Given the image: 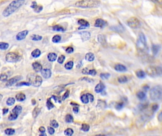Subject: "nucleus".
I'll return each instance as SVG.
<instances>
[{"label": "nucleus", "instance_id": "obj_1", "mask_svg": "<svg viewBox=\"0 0 162 136\" xmlns=\"http://www.w3.org/2000/svg\"><path fill=\"white\" fill-rule=\"evenodd\" d=\"M137 49L138 54L144 56L148 53V48L146 36L143 33H139L137 41Z\"/></svg>", "mask_w": 162, "mask_h": 136}, {"label": "nucleus", "instance_id": "obj_2", "mask_svg": "<svg viewBox=\"0 0 162 136\" xmlns=\"http://www.w3.org/2000/svg\"><path fill=\"white\" fill-rule=\"evenodd\" d=\"M25 3V0H14L10 3L3 12V15L4 17H8L15 12L18 9L22 6Z\"/></svg>", "mask_w": 162, "mask_h": 136}, {"label": "nucleus", "instance_id": "obj_3", "mask_svg": "<svg viewBox=\"0 0 162 136\" xmlns=\"http://www.w3.org/2000/svg\"><path fill=\"white\" fill-rule=\"evenodd\" d=\"M100 3L99 0H80L75 3V6L83 8H95Z\"/></svg>", "mask_w": 162, "mask_h": 136}, {"label": "nucleus", "instance_id": "obj_4", "mask_svg": "<svg viewBox=\"0 0 162 136\" xmlns=\"http://www.w3.org/2000/svg\"><path fill=\"white\" fill-rule=\"evenodd\" d=\"M150 98L153 101H158L162 98V87L155 86L152 88L149 92Z\"/></svg>", "mask_w": 162, "mask_h": 136}, {"label": "nucleus", "instance_id": "obj_5", "mask_svg": "<svg viewBox=\"0 0 162 136\" xmlns=\"http://www.w3.org/2000/svg\"><path fill=\"white\" fill-rule=\"evenodd\" d=\"M146 73L151 77L162 76V67L149 66L146 69Z\"/></svg>", "mask_w": 162, "mask_h": 136}, {"label": "nucleus", "instance_id": "obj_6", "mask_svg": "<svg viewBox=\"0 0 162 136\" xmlns=\"http://www.w3.org/2000/svg\"><path fill=\"white\" fill-rule=\"evenodd\" d=\"M27 79L30 85L34 87H39L42 83V78L40 76L34 73H30L27 77Z\"/></svg>", "mask_w": 162, "mask_h": 136}, {"label": "nucleus", "instance_id": "obj_7", "mask_svg": "<svg viewBox=\"0 0 162 136\" xmlns=\"http://www.w3.org/2000/svg\"><path fill=\"white\" fill-rule=\"evenodd\" d=\"M5 59L9 63H16L21 59V56L15 53L10 52L7 53Z\"/></svg>", "mask_w": 162, "mask_h": 136}, {"label": "nucleus", "instance_id": "obj_8", "mask_svg": "<svg viewBox=\"0 0 162 136\" xmlns=\"http://www.w3.org/2000/svg\"><path fill=\"white\" fill-rule=\"evenodd\" d=\"M127 24L132 28H138L141 25L140 21L136 17H131L127 21Z\"/></svg>", "mask_w": 162, "mask_h": 136}, {"label": "nucleus", "instance_id": "obj_9", "mask_svg": "<svg viewBox=\"0 0 162 136\" xmlns=\"http://www.w3.org/2000/svg\"><path fill=\"white\" fill-rule=\"evenodd\" d=\"M22 78H23V77L20 75L14 77L12 78H10L9 80H7L6 86L8 87H11V86L14 85L15 83H17L19 80H21Z\"/></svg>", "mask_w": 162, "mask_h": 136}, {"label": "nucleus", "instance_id": "obj_10", "mask_svg": "<svg viewBox=\"0 0 162 136\" xmlns=\"http://www.w3.org/2000/svg\"><path fill=\"white\" fill-rule=\"evenodd\" d=\"M78 24L80 25L79 29H85L88 28L90 27V24L87 20L84 19H80L78 21Z\"/></svg>", "mask_w": 162, "mask_h": 136}, {"label": "nucleus", "instance_id": "obj_11", "mask_svg": "<svg viewBox=\"0 0 162 136\" xmlns=\"http://www.w3.org/2000/svg\"><path fill=\"white\" fill-rule=\"evenodd\" d=\"M28 33L29 31L27 30H24V31L19 32L16 36V38L17 40L21 41L27 37Z\"/></svg>", "mask_w": 162, "mask_h": 136}, {"label": "nucleus", "instance_id": "obj_12", "mask_svg": "<svg viewBox=\"0 0 162 136\" xmlns=\"http://www.w3.org/2000/svg\"><path fill=\"white\" fill-rule=\"evenodd\" d=\"M106 22L105 20L101 18H98L96 19L95 21V27L97 28H102L104 27L106 25Z\"/></svg>", "mask_w": 162, "mask_h": 136}, {"label": "nucleus", "instance_id": "obj_13", "mask_svg": "<svg viewBox=\"0 0 162 136\" xmlns=\"http://www.w3.org/2000/svg\"><path fill=\"white\" fill-rule=\"evenodd\" d=\"M79 34L81 35V39L83 42L88 40L91 37V34L89 32H87V31L80 32Z\"/></svg>", "mask_w": 162, "mask_h": 136}, {"label": "nucleus", "instance_id": "obj_14", "mask_svg": "<svg viewBox=\"0 0 162 136\" xmlns=\"http://www.w3.org/2000/svg\"><path fill=\"white\" fill-rule=\"evenodd\" d=\"M41 74L45 78H49L51 77V71L49 69H43L41 71Z\"/></svg>", "mask_w": 162, "mask_h": 136}, {"label": "nucleus", "instance_id": "obj_15", "mask_svg": "<svg viewBox=\"0 0 162 136\" xmlns=\"http://www.w3.org/2000/svg\"><path fill=\"white\" fill-rule=\"evenodd\" d=\"M32 67H33V69L36 73H39V72H41L42 70V66L40 63L38 62H35L33 63L32 64Z\"/></svg>", "mask_w": 162, "mask_h": 136}, {"label": "nucleus", "instance_id": "obj_16", "mask_svg": "<svg viewBox=\"0 0 162 136\" xmlns=\"http://www.w3.org/2000/svg\"><path fill=\"white\" fill-rule=\"evenodd\" d=\"M115 70L117 72H125L127 71V68L123 65L121 64H117L115 66Z\"/></svg>", "mask_w": 162, "mask_h": 136}, {"label": "nucleus", "instance_id": "obj_17", "mask_svg": "<svg viewBox=\"0 0 162 136\" xmlns=\"http://www.w3.org/2000/svg\"><path fill=\"white\" fill-rule=\"evenodd\" d=\"M105 88V86L102 82H100L96 85L95 88V91L96 93H99L102 92V91Z\"/></svg>", "mask_w": 162, "mask_h": 136}, {"label": "nucleus", "instance_id": "obj_18", "mask_svg": "<svg viewBox=\"0 0 162 136\" xmlns=\"http://www.w3.org/2000/svg\"><path fill=\"white\" fill-rule=\"evenodd\" d=\"M83 74H84L91 75L92 76H95L96 74V71L95 70H88L87 68L83 69L82 71Z\"/></svg>", "mask_w": 162, "mask_h": 136}, {"label": "nucleus", "instance_id": "obj_19", "mask_svg": "<svg viewBox=\"0 0 162 136\" xmlns=\"http://www.w3.org/2000/svg\"><path fill=\"white\" fill-rule=\"evenodd\" d=\"M22 111V107L20 105H16L12 110V113L19 115Z\"/></svg>", "mask_w": 162, "mask_h": 136}, {"label": "nucleus", "instance_id": "obj_20", "mask_svg": "<svg viewBox=\"0 0 162 136\" xmlns=\"http://www.w3.org/2000/svg\"><path fill=\"white\" fill-rule=\"evenodd\" d=\"M160 49V46L158 44H153L152 46V51L154 55H156L158 53Z\"/></svg>", "mask_w": 162, "mask_h": 136}, {"label": "nucleus", "instance_id": "obj_21", "mask_svg": "<svg viewBox=\"0 0 162 136\" xmlns=\"http://www.w3.org/2000/svg\"><path fill=\"white\" fill-rule=\"evenodd\" d=\"M26 96L22 93H19L16 95L15 98L19 102H23L26 99Z\"/></svg>", "mask_w": 162, "mask_h": 136}, {"label": "nucleus", "instance_id": "obj_22", "mask_svg": "<svg viewBox=\"0 0 162 136\" xmlns=\"http://www.w3.org/2000/svg\"><path fill=\"white\" fill-rule=\"evenodd\" d=\"M136 74L138 78L142 79V78H145V77H146V73L145 72H144L142 70H139L137 71L136 73Z\"/></svg>", "mask_w": 162, "mask_h": 136}, {"label": "nucleus", "instance_id": "obj_23", "mask_svg": "<svg viewBox=\"0 0 162 136\" xmlns=\"http://www.w3.org/2000/svg\"><path fill=\"white\" fill-rule=\"evenodd\" d=\"M85 60L89 62H93L94 60V55L92 53H87L85 55Z\"/></svg>", "mask_w": 162, "mask_h": 136}, {"label": "nucleus", "instance_id": "obj_24", "mask_svg": "<svg viewBox=\"0 0 162 136\" xmlns=\"http://www.w3.org/2000/svg\"><path fill=\"white\" fill-rule=\"evenodd\" d=\"M47 58L50 62H54L56 60L57 55L55 53H49L47 55Z\"/></svg>", "mask_w": 162, "mask_h": 136}, {"label": "nucleus", "instance_id": "obj_25", "mask_svg": "<svg viewBox=\"0 0 162 136\" xmlns=\"http://www.w3.org/2000/svg\"><path fill=\"white\" fill-rule=\"evenodd\" d=\"M137 98L140 100H143L146 98V94H145V92H143V91H139V92H138L137 94Z\"/></svg>", "mask_w": 162, "mask_h": 136}, {"label": "nucleus", "instance_id": "obj_26", "mask_svg": "<svg viewBox=\"0 0 162 136\" xmlns=\"http://www.w3.org/2000/svg\"><path fill=\"white\" fill-rule=\"evenodd\" d=\"M41 51L39 49H36L31 53V55L34 58H38L40 55Z\"/></svg>", "mask_w": 162, "mask_h": 136}, {"label": "nucleus", "instance_id": "obj_27", "mask_svg": "<svg viewBox=\"0 0 162 136\" xmlns=\"http://www.w3.org/2000/svg\"><path fill=\"white\" fill-rule=\"evenodd\" d=\"M40 109L38 107H35L32 112V116L34 118H36L40 114Z\"/></svg>", "mask_w": 162, "mask_h": 136}, {"label": "nucleus", "instance_id": "obj_28", "mask_svg": "<svg viewBox=\"0 0 162 136\" xmlns=\"http://www.w3.org/2000/svg\"><path fill=\"white\" fill-rule=\"evenodd\" d=\"M9 43L5 42H0V49L5 50L9 48Z\"/></svg>", "mask_w": 162, "mask_h": 136}, {"label": "nucleus", "instance_id": "obj_29", "mask_svg": "<svg viewBox=\"0 0 162 136\" xmlns=\"http://www.w3.org/2000/svg\"><path fill=\"white\" fill-rule=\"evenodd\" d=\"M15 103V99L14 98H9L6 101V104L8 106H12Z\"/></svg>", "mask_w": 162, "mask_h": 136}, {"label": "nucleus", "instance_id": "obj_30", "mask_svg": "<svg viewBox=\"0 0 162 136\" xmlns=\"http://www.w3.org/2000/svg\"><path fill=\"white\" fill-rule=\"evenodd\" d=\"M46 105L48 110H51V109L55 107L54 104L51 102V98H49L47 99V101H46Z\"/></svg>", "mask_w": 162, "mask_h": 136}, {"label": "nucleus", "instance_id": "obj_31", "mask_svg": "<svg viewBox=\"0 0 162 136\" xmlns=\"http://www.w3.org/2000/svg\"><path fill=\"white\" fill-rule=\"evenodd\" d=\"M5 134L7 135H13L15 133V130L14 128H8L4 130Z\"/></svg>", "mask_w": 162, "mask_h": 136}, {"label": "nucleus", "instance_id": "obj_32", "mask_svg": "<svg viewBox=\"0 0 162 136\" xmlns=\"http://www.w3.org/2000/svg\"><path fill=\"white\" fill-rule=\"evenodd\" d=\"M81 101L82 102L84 103H88L89 102V98L87 96V94L86 95H83L82 96L81 98Z\"/></svg>", "mask_w": 162, "mask_h": 136}, {"label": "nucleus", "instance_id": "obj_33", "mask_svg": "<svg viewBox=\"0 0 162 136\" xmlns=\"http://www.w3.org/2000/svg\"><path fill=\"white\" fill-rule=\"evenodd\" d=\"M18 116L19 115H17V114L14 113H12L8 116V120L11 121H14V120H16L17 119Z\"/></svg>", "mask_w": 162, "mask_h": 136}, {"label": "nucleus", "instance_id": "obj_34", "mask_svg": "<svg viewBox=\"0 0 162 136\" xmlns=\"http://www.w3.org/2000/svg\"><path fill=\"white\" fill-rule=\"evenodd\" d=\"M73 63L72 61H70L65 65V67L67 70H71L73 67Z\"/></svg>", "mask_w": 162, "mask_h": 136}, {"label": "nucleus", "instance_id": "obj_35", "mask_svg": "<svg viewBox=\"0 0 162 136\" xmlns=\"http://www.w3.org/2000/svg\"><path fill=\"white\" fill-rule=\"evenodd\" d=\"M31 39L32 40L38 41L41 40L42 39V37L40 35H32L31 36Z\"/></svg>", "mask_w": 162, "mask_h": 136}, {"label": "nucleus", "instance_id": "obj_36", "mask_svg": "<svg viewBox=\"0 0 162 136\" xmlns=\"http://www.w3.org/2000/svg\"><path fill=\"white\" fill-rule=\"evenodd\" d=\"M118 80L120 83H125L127 82L128 79H127V77L125 76H122L119 77L118 78Z\"/></svg>", "mask_w": 162, "mask_h": 136}, {"label": "nucleus", "instance_id": "obj_37", "mask_svg": "<svg viewBox=\"0 0 162 136\" xmlns=\"http://www.w3.org/2000/svg\"><path fill=\"white\" fill-rule=\"evenodd\" d=\"M53 29L54 31H58V32H62L64 31V28L59 25L54 26L53 27Z\"/></svg>", "mask_w": 162, "mask_h": 136}, {"label": "nucleus", "instance_id": "obj_38", "mask_svg": "<svg viewBox=\"0 0 162 136\" xmlns=\"http://www.w3.org/2000/svg\"><path fill=\"white\" fill-rule=\"evenodd\" d=\"M61 38L59 35H56L53 37L52 38V42L55 43H57L59 42L61 40Z\"/></svg>", "mask_w": 162, "mask_h": 136}, {"label": "nucleus", "instance_id": "obj_39", "mask_svg": "<svg viewBox=\"0 0 162 136\" xmlns=\"http://www.w3.org/2000/svg\"><path fill=\"white\" fill-rule=\"evenodd\" d=\"M81 129L84 132H87L90 129V126L87 124H83Z\"/></svg>", "mask_w": 162, "mask_h": 136}, {"label": "nucleus", "instance_id": "obj_40", "mask_svg": "<svg viewBox=\"0 0 162 136\" xmlns=\"http://www.w3.org/2000/svg\"><path fill=\"white\" fill-rule=\"evenodd\" d=\"M73 118L70 114H68L66 117V122L68 123H73Z\"/></svg>", "mask_w": 162, "mask_h": 136}, {"label": "nucleus", "instance_id": "obj_41", "mask_svg": "<svg viewBox=\"0 0 162 136\" xmlns=\"http://www.w3.org/2000/svg\"><path fill=\"white\" fill-rule=\"evenodd\" d=\"M65 134L67 136H72L73 134V131L72 128H68L65 130Z\"/></svg>", "mask_w": 162, "mask_h": 136}, {"label": "nucleus", "instance_id": "obj_42", "mask_svg": "<svg viewBox=\"0 0 162 136\" xmlns=\"http://www.w3.org/2000/svg\"><path fill=\"white\" fill-rule=\"evenodd\" d=\"M8 78V76L5 73H2L0 75V81L2 82H5L7 81Z\"/></svg>", "mask_w": 162, "mask_h": 136}, {"label": "nucleus", "instance_id": "obj_43", "mask_svg": "<svg viewBox=\"0 0 162 136\" xmlns=\"http://www.w3.org/2000/svg\"><path fill=\"white\" fill-rule=\"evenodd\" d=\"M30 83H29V82H19V83H17V84L16 85V86L17 87H22V86H30Z\"/></svg>", "mask_w": 162, "mask_h": 136}, {"label": "nucleus", "instance_id": "obj_44", "mask_svg": "<svg viewBox=\"0 0 162 136\" xmlns=\"http://www.w3.org/2000/svg\"><path fill=\"white\" fill-rule=\"evenodd\" d=\"M110 77V74L109 73H101L100 75V77L104 80L108 79Z\"/></svg>", "mask_w": 162, "mask_h": 136}, {"label": "nucleus", "instance_id": "obj_45", "mask_svg": "<svg viewBox=\"0 0 162 136\" xmlns=\"http://www.w3.org/2000/svg\"><path fill=\"white\" fill-rule=\"evenodd\" d=\"M124 106V103L123 102L119 103H117L116 105H115V108L117 110H120L121 109H122L123 107Z\"/></svg>", "mask_w": 162, "mask_h": 136}, {"label": "nucleus", "instance_id": "obj_46", "mask_svg": "<svg viewBox=\"0 0 162 136\" xmlns=\"http://www.w3.org/2000/svg\"><path fill=\"white\" fill-rule=\"evenodd\" d=\"M50 125L52 126L53 127L55 128H57L58 127V123L57 122L56 120H52V121H51L50 122Z\"/></svg>", "mask_w": 162, "mask_h": 136}, {"label": "nucleus", "instance_id": "obj_47", "mask_svg": "<svg viewBox=\"0 0 162 136\" xmlns=\"http://www.w3.org/2000/svg\"><path fill=\"white\" fill-rule=\"evenodd\" d=\"M43 10V7L41 5H38L34 9L35 12L37 13H39L41 12Z\"/></svg>", "mask_w": 162, "mask_h": 136}, {"label": "nucleus", "instance_id": "obj_48", "mask_svg": "<svg viewBox=\"0 0 162 136\" xmlns=\"http://www.w3.org/2000/svg\"><path fill=\"white\" fill-rule=\"evenodd\" d=\"M98 40L101 43H104V42H106L105 41V38H104V36L103 35H99L98 37Z\"/></svg>", "mask_w": 162, "mask_h": 136}, {"label": "nucleus", "instance_id": "obj_49", "mask_svg": "<svg viewBox=\"0 0 162 136\" xmlns=\"http://www.w3.org/2000/svg\"><path fill=\"white\" fill-rule=\"evenodd\" d=\"M66 57L64 55H61L60 57H59L58 59V63L60 64H62L64 63V61H65Z\"/></svg>", "mask_w": 162, "mask_h": 136}, {"label": "nucleus", "instance_id": "obj_50", "mask_svg": "<svg viewBox=\"0 0 162 136\" xmlns=\"http://www.w3.org/2000/svg\"><path fill=\"white\" fill-rule=\"evenodd\" d=\"M69 94L70 91L68 90L67 91V92H66V93H65L64 96H63V98H62V100H65L66 99H67V98L69 97Z\"/></svg>", "mask_w": 162, "mask_h": 136}, {"label": "nucleus", "instance_id": "obj_51", "mask_svg": "<svg viewBox=\"0 0 162 136\" xmlns=\"http://www.w3.org/2000/svg\"><path fill=\"white\" fill-rule=\"evenodd\" d=\"M47 130H48L49 134H51V135H53L55 133V129L51 127H48Z\"/></svg>", "mask_w": 162, "mask_h": 136}, {"label": "nucleus", "instance_id": "obj_52", "mask_svg": "<svg viewBox=\"0 0 162 136\" xmlns=\"http://www.w3.org/2000/svg\"><path fill=\"white\" fill-rule=\"evenodd\" d=\"M52 98H53L54 100L56 102L61 103V100H60V98L59 97H57V96H53Z\"/></svg>", "mask_w": 162, "mask_h": 136}, {"label": "nucleus", "instance_id": "obj_53", "mask_svg": "<svg viewBox=\"0 0 162 136\" xmlns=\"http://www.w3.org/2000/svg\"><path fill=\"white\" fill-rule=\"evenodd\" d=\"M87 96L89 98V101H90L91 102H93L94 101V97L93 95L91 94H87Z\"/></svg>", "mask_w": 162, "mask_h": 136}, {"label": "nucleus", "instance_id": "obj_54", "mask_svg": "<svg viewBox=\"0 0 162 136\" xmlns=\"http://www.w3.org/2000/svg\"><path fill=\"white\" fill-rule=\"evenodd\" d=\"M73 52V48H71V47L68 48L66 49V52H67L68 53H72Z\"/></svg>", "mask_w": 162, "mask_h": 136}, {"label": "nucleus", "instance_id": "obj_55", "mask_svg": "<svg viewBox=\"0 0 162 136\" xmlns=\"http://www.w3.org/2000/svg\"><path fill=\"white\" fill-rule=\"evenodd\" d=\"M38 6V4H37V3L36 2H33L31 3V6H30V7L32 9H34L35 8H36L37 6Z\"/></svg>", "mask_w": 162, "mask_h": 136}, {"label": "nucleus", "instance_id": "obj_56", "mask_svg": "<svg viewBox=\"0 0 162 136\" xmlns=\"http://www.w3.org/2000/svg\"><path fill=\"white\" fill-rule=\"evenodd\" d=\"M158 120L159 122H162V111H161V113L158 114Z\"/></svg>", "mask_w": 162, "mask_h": 136}, {"label": "nucleus", "instance_id": "obj_57", "mask_svg": "<svg viewBox=\"0 0 162 136\" xmlns=\"http://www.w3.org/2000/svg\"><path fill=\"white\" fill-rule=\"evenodd\" d=\"M39 130H40L41 133H44L46 131V129L44 127H40L39 128Z\"/></svg>", "mask_w": 162, "mask_h": 136}, {"label": "nucleus", "instance_id": "obj_58", "mask_svg": "<svg viewBox=\"0 0 162 136\" xmlns=\"http://www.w3.org/2000/svg\"><path fill=\"white\" fill-rule=\"evenodd\" d=\"M73 112H74V113H75V114L77 113L78 112H79V109H78V107H76V106L73 107Z\"/></svg>", "mask_w": 162, "mask_h": 136}, {"label": "nucleus", "instance_id": "obj_59", "mask_svg": "<svg viewBox=\"0 0 162 136\" xmlns=\"http://www.w3.org/2000/svg\"><path fill=\"white\" fill-rule=\"evenodd\" d=\"M154 3H158V4H160L162 3V0H151Z\"/></svg>", "mask_w": 162, "mask_h": 136}, {"label": "nucleus", "instance_id": "obj_60", "mask_svg": "<svg viewBox=\"0 0 162 136\" xmlns=\"http://www.w3.org/2000/svg\"><path fill=\"white\" fill-rule=\"evenodd\" d=\"M8 112H9V109H8V108H4V109H3V114H6V113H8Z\"/></svg>", "mask_w": 162, "mask_h": 136}, {"label": "nucleus", "instance_id": "obj_61", "mask_svg": "<svg viewBox=\"0 0 162 136\" xmlns=\"http://www.w3.org/2000/svg\"><path fill=\"white\" fill-rule=\"evenodd\" d=\"M31 103H32V105H34L36 104V101L34 99H33L31 100Z\"/></svg>", "mask_w": 162, "mask_h": 136}, {"label": "nucleus", "instance_id": "obj_62", "mask_svg": "<svg viewBox=\"0 0 162 136\" xmlns=\"http://www.w3.org/2000/svg\"><path fill=\"white\" fill-rule=\"evenodd\" d=\"M71 105H73V106H77V105H79L77 104V103H75L74 102L71 103Z\"/></svg>", "mask_w": 162, "mask_h": 136}, {"label": "nucleus", "instance_id": "obj_63", "mask_svg": "<svg viewBox=\"0 0 162 136\" xmlns=\"http://www.w3.org/2000/svg\"><path fill=\"white\" fill-rule=\"evenodd\" d=\"M3 98V96L2 94H0V101L2 100Z\"/></svg>", "mask_w": 162, "mask_h": 136}, {"label": "nucleus", "instance_id": "obj_64", "mask_svg": "<svg viewBox=\"0 0 162 136\" xmlns=\"http://www.w3.org/2000/svg\"><path fill=\"white\" fill-rule=\"evenodd\" d=\"M40 136H46V134H42L40 135Z\"/></svg>", "mask_w": 162, "mask_h": 136}]
</instances>
